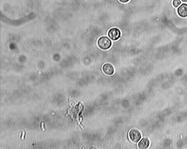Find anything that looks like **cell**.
Segmentation results:
<instances>
[{"mask_svg":"<svg viewBox=\"0 0 187 149\" xmlns=\"http://www.w3.org/2000/svg\"><path fill=\"white\" fill-rule=\"evenodd\" d=\"M129 136L132 142L137 143L141 138V134L140 132L136 129H132L130 131Z\"/></svg>","mask_w":187,"mask_h":149,"instance_id":"obj_3","label":"cell"},{"mask_svg":"<svg viewBox=\"0 0 187 149\" xmlns=\"http://www.w3.org/2000/svg\"><path fill=\"white\" fill-rule=\"evenodd\" d=\"M177 13L180 17L185 18L187 17V4H183L177 9Z\"/></svg>","mask_w":187,"mask_h":149,"instance_id":"obj_5","label":"cell"},{"mask_svg":"<svg viewBox=\"0 0 187 149\" xmlns=\"http://www.w3.org/2000/svg\"><path fill=\"white\" fill-rule=\"evenodd\" d=\"M98 46L101 49L107 50L112 46V42L110 39L106 37H102L100 38L98 42Z\"/></svg>","mask_w":187,"mask_h":149,"instance_id":"obj_1","label":"cell"},{"mask_svg":"<svg viewBox=\"0 0 187 149\" xmlns=\"http://www.w3.org/2000/svg\"><path fill=\"white\" fill-rule=\"evenodd\" d=\"M181 1H182V2H185V3H186V2H187V0H181Z\"/></svg>","mask_w":187,"mask_h":149,"instance_id":"obj_11","label":"cell"},{"mask_svg":"<svg viewBox=\"0 0 187 149\" xmlns=\"http://www.w3.org/2000/svg\"><path fill=\"white\" fill-rule=\"evenodd\" d=\"M129 0H119L122 3H126L128 2Z\"/></svg>","mask_w":187,"mask_h":149,"instance_id":"obj_8","label":"cell"},{"mask_svg":"<svg viewBox=\"0 0 187 149\" xmlns=\"http://www.w3.org/2000/svg\"><path fill=\"white\" fill-rule=\"evenodd\" d=\"M149 141L147 138H144L138 144V148L141 149H147L149 147Z\"/></svg>","mask_w":187,"mask_h":149,"instance_id":"obj_6","label":"cell"},{"mask_svg":"<svg viewBox=\"0 0 187 149\" xmlns=\"http://www.w3.org/2000/svg\"><path fill=\"white\" fill-rule=\"evenodd\" d=\"M181 1L180 0H174L173 2V5L174 7H177L181 4Z\"/></svg>","mask_w":187,"mask_h":149,"instance_id":"obj_7","label":"cell"},{"mask_svg":"<svg viewBox=\"0 0 187 149\" xmlns=\"http://www.w3.org/2000/svg\"><path fill=\"white\" fill-rule=\"evenodd\" d=\"M103 71L107 75H111L114 73V69L112 65L106 63L103 67Z\"/></svg>","mask_w":187,"mask_h":149,"instance_id":"obj_4","label":"cell"},{"mask_svg":"<svg viewBox=\"0 0 187 149\" xmlns=\"http://www.w3.org/2000/svg\"><path fill=\"white\" fill-rule=\"evenodd\" d=\"M24 133H25V132H23V134H22V137H21V139H24Z\"/></svg>","mask_w":187,"mask_h":149,"instance_id":"obj_9","label":"cell"},{"mask_svg":"<svg viewBox=\"0 0 187 149\" xmlns=\"http://www.w3.org/2000/svg\"><path fill=\"white\" fill-rule=\"evenodd\" d=\"M121 35L120 31L116 28H112L108 32V36L113 41L117 40L120 37Z\"/></svg>","mask_w":187,"mask_h":149,"instance_id":"obj_2","label":"cell"},{"mask_svg":"<svg viewBox=\"0 0 187 149\" xmlns=\"http://www.w3.org/2000/svg\"><path fill=\"white\" fill-rule=\"evenodd\" d=\"M44 123H42V128H43V130H44Z\"/></svg>","mask_w":187,"mask_h":149,"instance_id":"obj_10","label":"cell"}]
</instances>
